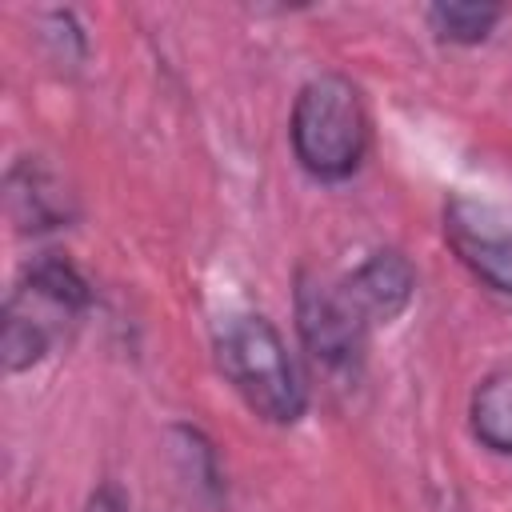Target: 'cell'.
Masks as SVG:
<instances>
[{
    "mask_svg": "<svg viewBox=\"0 0 512 512\" xmlns=\"http://www.w3.org/2000/svg\"><path fill=\"white\" fill-rule=\"evenodd\" d=\"M216 364L240 400L268 424H296L308 408L304 376L280 336L260 312H232L216 328Z\"/></svg>",
    "mask_w": 512,
    "mask_h": 512,
    "instance_id": "obj_1",
    "label": "cell"
},
{
    "mask_svg": "<svg viewBox=\"0 0 512 512\" xmlns=\"http://www.w3.org/2000/svg\"><path fill=\"white\" fill-rule=\"evenodd\" d=\"M20 284H24V288H32L36 296H44V300L60 304V308H64V312H72V316H80V312L88 308V300H92L88 280H84V276H80V268H76L68 256H60V252H40V256L24 268Z\"/></svg>",
    "mask_w": 512,
    "mask_h": 512,
    "instance_id": "obj_8",
    "label": "cell"
},
{
    "mask_svg": "<svg viewBox=\"0 0 512 512\" xmlns=\"http://www.w3.org/2000/svg\"><path fill=\"white\" fill-rule=\"evenodd\" d=\"M296 332L312 360H320L332 372H356L368 344V324L352 308L340 284L324 280L312 268L296 272Z\"/></svg>",
    "mask_w": 512,
    "mask_h": 512,
    "instance_id": "obj_3",
    "label": "cell"
},
{
    "mask_svg": "<svg viewBox=\"0 0 512 512\" xmlns=\"http://www.w3.org/2000/svg\"><path fill=\"white\" fill-rule=\"evenodd\" d=\"M344 296L352 300V308L360 312V320L372 324H392L416 296V268L404 252L396 248H376L368 252L352 276L340 280Z\"/></svg>",
    "mask_w": 512,
    "mask_h": 512,
    "instance_id": "obj_6",
    "label": "cell"
},
{
    "mask_svg": "<svg viewBox=\"0 0 512 512\" xmlns=\"http://www.w3.org/2000/svg\"><path fill=\"white\" fill-rule=\"evenodd\" d=\"M4 208L16 232H56L76 220V192L44 156H20L4 172Z\"/></svg>",
    "mask_w": 512,
    "mask_h": 512,
    "instance_id": "obj_5",
    "label": "cell"
},
{
    "mask_svg": "<svg viewBox=\"0 0 512 512\" xmlns=\"http://www.w3.org/2000/svg\"><path fill=\"white\" fill-rule=\"evenodd\" d=\"M444 236L460 264L492 292L512 296V208L472 196H452L444 208Z\"/></svg>",
    "mask_w": 512,
    "mask_h": 512,
    "instance_id": "obj_4",
    "label": "cell"
},
{
    "mask_svg": "<svg viewBox=\"0 0 512 512\" xmlns=\"http://www.w3.org/2000/svg\"><path fill=\"white\" fill-rule=\"evenodd\" d=\"M288 140L304 172H312L316 180H348L364 164L372 140V120L360 88L340 72L312 76L296 92Z\"/></svg>",
    "mask_w": 512,
    "mask_h": 512,
    "instance_id": "obj_2",
    "label": "cell"
},
{
    "mask_svg": "<svg viewBox=\"0 0 512 512\" xmlns=\"http://www.w3.org/2000/svg\"><path fill=\"white\" fill-rule=\"evenodd\" d=\"M468 424L484 448L512 456V364H500L480 376L468 400Z\"/></svg>",
    "mask_w": 512,
    "mask_h": 512,
    "instance_id": "obj_7",
    "label": "cell"
},
{
    "mask_svg": "<svg viewBox=\"0 0 512 512\" xmlns=\"http://www.w3.org/2000/svg\"><path fill=\"white\" fill-rule=\"evenodd\" d=\"M504 16L500 4H480V0H440L428 8V28L448 40V44H480Z\"/></svg>",
    "mask_w": 512,
    "mask_h": 512,
    "instance_id": "obj_9",
    "label": "cell"
}]
</instances>
